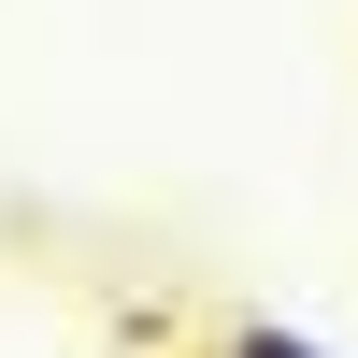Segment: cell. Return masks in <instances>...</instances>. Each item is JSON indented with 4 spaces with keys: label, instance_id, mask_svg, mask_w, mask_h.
Here are the masks:
<instances>
[{
    "label": "cell",
    "instance_id": "cell-1",
    "mask_svg": "<svg viewBox=\"0 0 358 358\" xmlns=\"http://www.w3.org/2000/svg\"><path fill=\"white\" fill-rule=\"evenodd\" d=\"M201 358H330L301 330V315H215V330H201Z\"/></svg>",
    "mask_w": 358,
    "mask_h": 358
}]
</instances>
